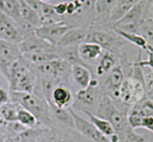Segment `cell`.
<instances>
[{"label":"cell","mask_w":153,"mask_h":142,"mask_svg":"<svg viewBox=\"0 0 153 142\" xmlns=\"http://www.w3.org/2000/svg\"><path fill=\"white\" fill-rule=\"evenodd\" d=\"M20 3V16L22 22L32 28L40 25V17L37 12L30 7L24 0H19Z\"/></svg>","instance_id":"603a6c76"},{"label":"cell","mask_w":153,"mask_h":142,"mask_svg":"<svg viewBox=\"0 0 153 142\" xmlns=\"http://www.w3.org/2000/svg\"><path fill=\"white\" fill-rule=\"evenodd\" d=\"M51 111L52 127L63 131L73 132L75 130L73 116L68 109H61L52 105H49Z\"/></svg>","instance_id":"2e32d148"},{"label":"cell","mask_w":153,"mask_h":142,"mask_svg":"<svg viewBox=\"0 0 153 142\" xmlns=\"http://www.w3.org/2000/svg\"><path fill=\"white\" fill-rule=\"evenodd\" d=\"M143 0H117L111 12L109 17V26L112 28L113 25L125 16L126 13L131 9L139 1Z\"/></svg>","instance_id":"7402d4cb"},{"label":"cell","mask_w":153,"mask_h":142,"mask_svg":"<svg viewBox=\"0 0 153 142\" xmlns=\"http://www.w3.org/2000/svg\"><path fill=\"white\" fill-rule=\"evenodd\" d=\"M67 132H72L63 131L55 127L49 128L42 135L38 142H73Z\"/></svg>","instance_id":"484cf974"},{"label":"cell","mask_w":153,"mask_h":142,"mask_svg":"<svg viewBox=\"0 0 153 142\" xmlns=\"http://www.w3.org/2000/svg\"><path fill=\"white\" fill-rule=\"evenodd\" d=\"M133 64L131 75L124 79L117 91V98L114 100L118 106L127 110L146 96L143 70L134 62Z\"/></svg>","instance_id":"7a4b0ae2"},{"label":"cell","mask_w":153,"mask_h":142,"mask_svg":"<svg viewBox=\"0 0 153 142\" xmlns=\"http://www.w3.org/2000/svg\"><path fill=\"white\" fill-rule=\"evenodd\" d=\"M122 142H150L148 138L144 135L140 134L135 130L130 128L124 136Z\"/></svg>","instance_id":"836d02e7"},{"label":"cell","mask_w":153,"mask_h":142,"mask_svg":"<svg viewBox=\"0 0 153 142\" xmlns=\"http://www.w3.org/2000/svg\"><path fill=\"white\" fill-rule=\"evenodd\" d=\"M88 29L81 27L70 28L60 39L55 47L61 49L70 46H79L81 43L86 41Z\"/></svg>","instance_id":"ac0fdd59"},{"label":"cell","mask_w":153,"mask_h":142,"mask_svg":"<svg viewBox=\"0 0 153 142\" xmlns=\"http://www.w3.org/2000/svg\"><path fill=\"white\" fill-rule=\"evenodd\" d=\"M22 56L17 43L0 39V73L7 81L12 65Z\"/></svg>","instance_id":"30bf717a"},{"label":"cell","mask_w":153,"mask_h":142,"mask_svg":"<svg viewBox=\"0 0 153 142\" xmlns=\"http://www.w3.org/2000/svg\"><path fill=\"white\" fill-rule=\"evenodd\" d=\"M148 6L145 20L153 21V0H147Z\"/></svg>","instance_id":"8d00e7d4"},{"label":"cell","mask_w":153,"mask_h":142,"mask_svg":"<svg viewBox=\"0 0 153 142\" xmlns=\"http://www.w3.org/2000/svg\"><path fill=\"white\" fill-rule=\"evenodd\" d=\"M85 42H91L100 45L104 51L112 52L120 56L122 49L128 44L112 28H94L91 27L88 29V35Z\"/></svg>","instance_id":"5b68a950"},{"label":"cell","mask_w":153,"mask_h":142,"mask_svg":"<svg viewBox=\"0 0 153 142\" xmlns=\"http://www.w3.org/2000/svg\"><path fill=\"white\" fill-rule=\"evenodd\" d=\"M16 120L26 128H33L38 126V122L36 117L28 111L20 107L17 112Z\"/></svg>","instance_id":"4dcf8cb0"},{"label":"cell","mask_w":153,"mask_h":142,"mask_svg":"<svg viewBox=\"0 0 153 142\" xmlns=\"http://www.w3.org/2000/svg\"><path fill=\"white\" fill-rule=\"evenodd\" d=\"M10 102V94L4 88L0 87V106Z\"/></svg>","instance_id":"d590c367"},{"label":"cell","mask_w":153,"mask_h":142,"mask_svg":"<svg viewBox=\"0 0 153 142\" xmlns=\"http://www.w3.org/2000/svg\"><path fill=\"white\" fill-rule=\"evenodd\" d=\"M39 1H42V2H46V3H49V1H51L52 0H39Z\"/></svg>","instance_id":"74e56055"},{"label":"cell","mask_w":153,"mask_h":142,"mask_svg":"<svg viewBox=\"0 0 153 142\" xmlns=\"http://www.w3.org/2000/svg\"><path fill=\"white\" fill-rule=\"evenodd\" d=\"M22 56L25 60H27L28 62L34 64L36 67L43 65V64H46V63L49 62V61H54V60L60 58L59 55L57 54L56 51L22 54Z\"/></svg>","instance_id":"cb8c5ba5"},{"label":"cell","mask_w":153,"mask_h":142,"mask_svg":"<svg viewBox=\"0 0 153 142\" xmlns=\"http://www.w3.org/2000/svg\"><path fill=\"white\" fill-rule=\"evenodd\" d=\"M147 6V0L139 1L113 25L112 29L137 33L139 25L146 19Z\"/></svg>","instance_id":"52a82bcc"},{"label":"cell","mask_w":153,"mask_h":142,"mask_svg":"<svg viewBox=\"0 0 153 142\" xmlns=\"http://www.w3.org/2000/svg\"><path fill=\"white\" fill-rule=\"evenodd\" d=\"M137 34L141 35L148 44L153 46V21L144 20L137 28Z\"/></svg>","instance_id":"1f68e13d"},{"label":"cell","mask_w":153,"mask_h":142,"mask_svg":"<svg viewBox=\"0 0 153 142\" xmlns=\"http://www.w3.org/2000/svg\"><path fill=\"white\" fill-rule=\"evenodd\" d=\"M119 57L112 52L104 51L94 67V77L101 79L111 70L119 61Z\"/></svg>","instance_id":"ffe728a7"},{"label":"cell","mask_w":153,"mask_h":142,"mask_svg":"<svg viewBox=\"0 0 153 142\" xmlns=\"http://www.w3.org/2000/svg\"><path fill=\"white\" fill-rule=\"evenodd\" d=\"M116 1L117 0H96L94 5V19L91 27L111 28L108 20L111 12Z\"/></svg>","instance_id":"9a60e30c"},{"label":"cell","mask_w":153,"mask_h":142,"mask_svg":"<svg viewBox=\"0 0 153 142\" xmlns=\"http://www.w3.org/2000/svg\"><path fill=\"white\" fill-rule=\"evenodd\" d=\"M71 65L61 58L49 61L43 65L37 66V71L39 74L49 76L58 81L61 85L70 87V77Z\"/></svg>","instance_id":"9c48e42d"},{"label":"cell","mask_w":153,"mask_h":142,"mask_svg":"<svg viewBox=\"0 0 153 142\" xmlns=\"http://www.w3.org/2000/svg\"><path fill=\"white\" fill-rule=\"evenodd\" d=\"M70 28L71 27L64 20L39 25L34 28V33L40 39L52 46H56L60 39Z\"/></svg>","instance_id":"4fadbf2b"},{"label":"cell","mask_w":153,"mask_h":142,"mask_svg":"<svg viewBox=\"0 0 153 142\" xmlns=\"http://www.w3.org/2000/svg\"><path fill=\"white\" fill-rule=\"evenodd\" d=\"M70 111L74 121L75 131L92 142H111L108 138L102 134L89 120L79 114L72 107H70Z\"/></svg>","instance_id":"8fae6325"},{"label":"cell","mask_w":153,"mask_h":142,"mask_svg":"<svg viewBox=\"0 0 153 142\" xmlns=\"http://www.w3.org/2000/svg\"><path fill=\"white\" fill-rule=\"evenodd\" d=\"M19 108L20 106L19 105L11 101L0 106V114L5 124L16 120V115Z\"/></svg>","instance_id":"f546056e"},{"label":"cell","mask_w":153,"mask_h":142,"mask_svg":"<svg viewBox=\"0 0 153 142\" xmlns=\"http://www.w3.org/2000/svg\"><path fill=\"white\" fill-rule=\"evenodd\" d=\"M0 39L19 43L22 39L19 25L12 18L0 10Z\"/></svg>","instance_id":"5bb4252c"},{"label":"cell","mask_w":153,"mask_h":142,"mask_svg":"<svg viewBox=\"0 0 153 142\" xmlns=\"http://www.w3.org/2000/svg\"><path fill=\"white\" fill-rule=\"evenodd\" d=\"M145 52L147 54V59H142V50L139 49L137 59L134 63L140 67H149L153 69V46L148 44Z\"/></svg>","instance_id":"d6a6232c"},{"label":"cell","mask_w":153,"mask_h":142,"mask_svg":"<svg viewBox=\"0 0 153 142\" xmlns=\"http://www.w3.org/2000/svg\"><path fill=\"white\" fill-rule=\"evenodd\" d=\"M37 79V67L21 56L10 68L7 81L9 91L34 92Z\"/></svg>","instance_id":"3957f363"},{"label":"cell","mask_w":153,"mask_h":142,"mask_svg":"<svg viewBox=\"0 0 153 142\" xmlns=\"http://www.w3.org/2000/svg\"><path fill=\"white\" fill-rule=\"evenodd\" d=\"M79 53L82 61L94 70V66L102 55V48L97 43L84 42L79 46Z\"/></svg>","instance_id":"d6986e66"},{"label":"cell","mask_w":153,"mask_h":142,"mask_svg":"<svg viewBox=\"0 0 153 142\" xmlns=\"http://www.w3.org/2000/svg\"><path fill=\"white\" fill-rule=\"evenodd\" d=\"M128 112V110L118 106L111 97L104 94L94 114L108 121L122 142L127 131L131 128L127 120Z\"/></svg>","instance_id":"277c9868"},{"label":"cell","mask_w":153,"mask_h":142,"mask_svg":"<svg viewBox=\"0 0 153 142\" xmlns=\"http://www.w3.org/2000/svg\"><path fill=\"white\" fill-rule=\"evenodd\" d=\"M83 113L86 115L87 118L94 125V126L102 133L105 136L109 138L112 136L113 135L115 134V132L114 128L112 127L111 124L106 120L103 119V118L97 116L94 114L91 113V112L85 111L83 112Z\"/></svg>","instance_id":"4316f807"},{"label":"cell","mask_w":153,"mask_h":142,"mask_svg":"<svg viewBox=\"0 0 153 142\" xmlns=\"http://www.w3.org/2000/svg\"><path fill=\"white\" fill-rule=\"evenodd\" d=\"M67 1H61V2L57 3V4H52L54 10L58 16H61L64 19L66 13H67Z\"/></svg>","instance_id":"e575fe53"},{"label":"cell","mask_w":153,"mask_h":142,"mask_svg":"<svg viewBox=\"0 0 153 142\" xmlns=\"http://www.w3.org/2000/svg\"><path fill=\"white\" fill-rule=\"evenodd\" d=\"M74 103V94L70 87L60 85L52 91L49 104L61 109L72 107Z\"/></svg>","instance_id":"e0dca14e"},{"label":"cell","mask_w":153,"mask_h":142,"mask_svg":"<svg viewBox=\"0 0 153 142\" xmlns=\"http://www.w3.org/2000/svg\"><path fill=\"white\" fill-rule=\"evenodd\" d=\"M49 128L36 126L28 128L17 135L19 142H38L42 135Z\"/></svg>","instance_id":"f1b7e54d"},{"label":"cell","mask_w":153,"mask_h":142,"mask_svg":"<svg viewBox=\"0 0 153 142\" xmlns=\"http://www.w3.org/2000/svg\"><path fill=\"white\" fill-rule=\"evenodd\" d=\"M104 93L102 91L100 81L97 78H93L89 86L84 89L76 91L74 94V103L72 107L78 112H88L94 114L98 106Z\"/></svg>","instance_id":"8992f818"},{"label":"cell","mask_w":153,"mask_h":142,"mask_svg":"<svg viewBox=\"0 0 153 142\" xmlns=\"http://www.w3.org/2000/svg\"><path fill=\"white\" fill-rule=\"evenodd\" d=\"M126 78V77L123 69L118 61L117 65L111 70H110L104 77L98 79L104 94L114 100L117 98L118 90Z\"/></svg>","instance_id":"7c38bea8"},{"label":"cell","mask_w":153,"mask_h":142,"mask_svg":"<svg viewBox=\"0 0 153 142\" xmlns=\"http://www.w3.org/2000/svg\"><path fill=\"white\" fill-rule=\"evenodd\" d=\"M18 46L22 55L34 52L56 51L55 46H52L37 37L34 33V28L28 25H25L22 29V39L18 43Z\"/></svg>","instance_id":"ba28073f"},{"label":"cell","mask_w":153,"mask_h":142,"mask_svg":"<svg viewBox=\"0 0 153 142\" xmlns=\"http://www.w3.org/2000/svg\"><path fill=\"white\" fill-rule=\"evenodd\" d=\"M70 78L74 85L79 89H84L89 86L94 77L92 71L82 65H72L70 69Z\"/></svg>","instance_id":"44dd1931"},{"label":"cell","mask_w":153,"mask_h":142,"mask_svg":"<svg viewBox=\"0 0 153 142\" xmlns=\"http://www.w3.org/2000/svg\"><path fill=\"white\" fill-rule=\"evenodd\" d=\"M0 10L12 18L19 25L23 24L20 16L19 0H1Z\"/></svg>","instance_id":"d4e9b609"},{"label":"cell","mask_w":153,"mask_h":142,"mask_svg":"<svg viewBox=\"0 0 153 142\" xmlns=\"http://www.w3.org/2000/svg\"><path fill=\"white\" fill-rule=\"evenodd\" d=\"M10 101L32 113L38 122V126L52 128L50 106L47 100L41 93L34 91L32 93L9 91Z\"/></svg>","instance_id":"6da1fadb"},{"label":"cell","mask_w":153,"mask_h":142,"mask_svg":"<svg viewBox=\"0 0 153 142\" xmlns=\"http://www.w3.org/2000/svg\"><path fill=\"white\" fill-rule=\"evenodd\" d=\"M114 30L128 43H131V44L134 45L142 51L146 50L148 46V43L141 35L137 34V33L126 32V31H120V30Z\"/></svg>","instance_id":"83f0119b"}]
</instances>
